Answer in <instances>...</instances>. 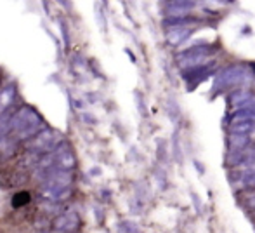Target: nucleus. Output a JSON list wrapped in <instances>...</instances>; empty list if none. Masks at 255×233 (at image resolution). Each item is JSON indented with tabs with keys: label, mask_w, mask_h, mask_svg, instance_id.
Returning <instances> with one entry per match:
<instances>
[{
	"label": "nucleus",
	"mask_w": 255,
	"mask_h": 233,
	"mask_svg": "<svg viewBox=\"0 0 255 233\" xmlns=\"http://www.w3.org/2000/svg\"><path fill=\"white\" fill-rule=\"evenodd\" d=\"M14 98H16V87L14 85H7L0 91V112L5 113V110L12 105Z\"/></svg>",
	"instance_id": "nucleus-15"
},
{
	"label": "nucleus",
	"mask_w": 255,
	"mask_h": 233,
	"mask_svg": "<svg viewBox=\"0 0 255 233\" xmlns=\"http://www.w3.org/2000/svg\"><path fill=\"white\" fill-rule=\"evenodd\" d=\"M250 101H254L252 94H250L249 91H245V89H238V91L229 94V105L235 106V108H243V106L249 105Z\"/></svg>",
	"instance_id": "nucleus-12"
},
{
	"label": "nucleus",
	"mask_w": 255,
	"mask_h": 233,
	"mask_svg": "<svg viewBox=\"0 0 255 233\" xmlns=\"http://www.w3.org/2000/svg\"><path fill=\"white\" fill-rule=\"evenodd\" d=\"M61 143H63V138H61L59 132L51 131V129H44L30 141V150L35 153H40V155H49Z\"/></svg>",
	"instance_id": "nucleus-4"
},
{
	"label": "nucleus",
	"mask_w": 255,
	"mask_h": 233,
	"mask_svg": "<svg viewBox=\"0 0 255 233\" xmlns=\"http://www.w3.org/2000/svg\"><path fill=\"white\" fill-rule=\"evenodd\" d=\"M30 202V193L26 192H19L16 197L12 199V204L14 207H21V206H26V204Z\"/></svg>",
	"instance_id": "nucleus-17"
},
{
	"label": "nucleus",
	"mask_w": 255,
	"mask_h": 233,
	"mask_svg": "<svg viewBox=\"0 0 255 233\" xmlns=\"http://www.w3.org/2000/svg\"><path fill=\"white\" fill-rule=\"evenodd\" d=\"M10 120H12V117L9 115V113H0V141H2L3 138H5V134L10 131Z\"/></svg>",
	"instance_id": "nucleus-16"
},
{
	"label": "nucleus",
	"mask_w": 255,
	"mask_h": 233,
	"mask_svg": "<svg viewBox=\"0 0 255 233\" xmlns=\"http://www.w3.org/2000/svg\"><path fill=\"white\" fill-rule=\"evenodd\" d=\"M193 28L191 26H175V28H168L167 30V42L170 45H181L182 42H186L189 37L193 35Z\"/></svg>",
	"instance_id": "nucleus-9"
},
{
	"label": "nucleus",
	"mask_w": 255,
	"mask_h": 233,
	"mask_svg": "<svg viewBox=\"0 0 255 233\" xmlns=\"http://www.w3.org/2000/svg\"><path fill=\"white\" fill-rule=\"evenodd\" d=\"M255 131V120H243L229 125V134L231 136H250Z\"/></svg>",
	"instance_id": "nucleus-13"
},
{
	"label": "nucleus",
	"mask_w": 255,
	"mask_h": 233,
	"mask_svg": "<svg viewBox=\"0 0 255 233\" xmlns=\"http://www.w3.org/2000/svg\"><path fill=\"white\" fill-rule=\"evenodd\" d=\"M195 2H170L167 3V16L172 19H179V17H188V14L193 10Z\"/></svg>",
	"instance_id": "nucleus-10"
},
{
	"label": "nucleus",
	"mask_w": 255,
	"mask_h": 233,
	"mask_svg": "<svg viewBox=\"0 0 255 233\" xmlns=\"http://www.w3.org/2000/svg\"><path fill=\"white\" fill-rule=\"evenodd\" d=\"M52 227H54V230L59 233H73L80 227V218L75 213L61 214V216H57L56 220L52 221Z\"/></svg>",
	"instance_id": "nucleus-7"
},
{
	"label": "nucleus",
	"mask_w": 255,
	"mask_h": 233,
	"mask_svg": "<svg viewBox=\"0 0 255 233\" xmlns=\"http://www.w3.org/2000/svg\"><path fill=\"white\" fill-rule=\"evenodd\" d=\"M71 195V188H63V186H47L42 185L40 188V197L49 202H61L66 200Z\"/></svg>",
	"instance_id": "nucleus-8"
},
{
	"label": "nucleus",
	"mask_w": 255,
	"mask_h": 233,
	"mask_svg": "<svg viewBox=\"0 0 255 233\" xmlns=\"http://www.w3.org/2000/svg\"><path fill=\"white\" fill-rule=\"evenodd\" d=\"M214 52H215L214 47H212V45H208V44L196 45V47L186 49V51L179 52V54H177V63H179V66L184 68V70L202 66V64L208 63V58H210Z\"/></svg>",
	"instance_id": "nucleus-2"
},
{
	"label": "nucleus",
	"mask_w": 255,
	"mask_h": 233,
	"mask_svg": "<svg viewBox=\"0 0 255 233\" xmlns=\"http://www.w3.org/2000/svg\"><path fill=\"white\" fill-rule=\"evenodd\" d=\"M243 120H255V99L250 101L249 105H245L243 108H238L236 112L231 113L229 122L236 124V122H243Z\"/></svg>",
	"instance_id": "nucleus-11"
},
{
	"label": "nucleus",
	"mask_w": 255,
	"mask_h": 233,
	"mask_svg": "<svg viewBox=\"0 0 255 233\" xmlns=\"http://www.w3.org/2000/svg\"><path fill=\"white\" fill-rule=\"evenodd\" d=\"M174 155H175V159H177V160H181V148H179V136H177V132H175V136H174Z\"/></svg>",
	"instance_id": "nucleus-19"
},
{
	"label": "nucleus",
	"mask_w": 255,
	"mask_h": 233,
	"mask_svg": "<svg viewBox=\"0 0 255 233\" xmlns=\"http://www.w3.org/2000/svg\"><path fill=\"white\" fill-rule=\"evenodd\" d=\"M51 155L54 160V169L71 171L75 166H77V159H75L73 150H71L70 145H66V143H61Z\"/></svg>",
	"instance_id": "nucleus-5"
},
{
	"label": "nucleus",
	"mask_w": 255,
	"mask_h": 233,
	"mask_svg": "<svg viewBox=\"0 0 255 233\" xmlns=\"http://www.w3.org/2000/svg\"><path fill=\"white\" fill-rule=\"evenodd\" d=\"M125 228H127V232H125V233H137V230H139V228L135 227V225L128 223V221H124V223L120 225V230H122V232H124Z\"/></svg>",
	"instance_id": "nucleus-18"
},
{
	"label": "nucleus",
	"mask_w": 255,
	"mask_h": 233,
	"mask_svg": "<svg viewBox=\"0 0 255 233\" xmlns=\"http://www.w3.org/2000/svg\"><path fill=\"white\" fill-rule=\"evenodd\" d=\"M247 77H249V71H247L245 64H231V66L224 68V70L215 77L214 89L215 91H226V89H229V87L240 85Z\"/></svg>",
	"instance_id": "nucleus-3"
},
{
	"label": "nucleus",
	"mask_w": 255,
	"mask_h": 233,
	"mask_svg": "<svg viewBox=\"0 0 255 233\" xmlns=\"http://www.w3.org/2000/svg\"><path fill=\"white\" fill-rule=\"evenodd\" d=\"M42 127H44V120H42L40 113L31 108V106L19 108L12 115V120H10V131L19 139L35 138Z\"/></svg>",
	"instance_id": "nucleus-1"
},
{
	"label": "nucleus",
	"mask_w": 255,
	"mask_h": 233,
	"mask_svg": "<svg viewBox=\"0 0 255 233\" xmlns=\"http://www.w3.org/2000/svg\"><path fill=\"white\" fill-rule=\"evenodd\" d=\"M191 199H193V202H195V211L196 213H202V200L196 197V193H191Z\"/></svg>",
	"instance_id": "nucleus-20"
},
{
	"label": "nucleus",
	"mask_w": 255,
	"mask_h": 233,
	"mask_svg": "<svg viewBox=\"0 0 255 233\" xmlns=\"http://www.w3.org/2000/svg\"><path fill=\"white\" fill-rule=\"evenodd\" d=\"M214 68L215 63H205L202 66H196V68H189V70L182 71V78L189 84V89H195L198 84H202L205 78H208L212 73H214Z\"/></svg>",
	"instance_id": "nucleus-6"
},
{
	"label": "nucleus",
	"mask_w": 255,
	"mask_h": 233,
	"mask_svg": "<svg viewBox=\"0 0 255 233\" xmlns=\"http://www.w3.org/2000/svg\"><path fill=\"white\" fill-rule=\"evenodd\" d=\"M250 136H231L229 134L228 139V150L229 153H235V152H242L245 150L247 146H250Z\"/></svg>",
	"instance_id": "nucleus-14"
},
{
	"label": "nucleus",
	"mask_w": 255,
	"mask_h": 233,
	"mask_svg": "<svg viewBox=\"0 0 255 233\" xmlns=\"http://www.w3.org/2000/svg\"><path fill=\"white\" fill-rule=\"evenodd\" d=\"M250 204H252V206L255 207V197H252V199H250Z\"/></svg>",
	"instance_id": "nucleus-21"
}]
</instances>
